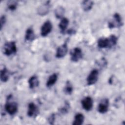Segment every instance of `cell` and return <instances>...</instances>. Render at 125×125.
Listing matches in <instances>:
<instances>
[{
  "instance_id": "obj_1",
  "label": "cell",
  "mask_w": 125,
  "mask_h": 125,
  "mask_svg": "<svg viewBox=\"0 0 125 125\" xmlns=\"http://www.w3.org/2000/svg\"><path fill=\"white\" fill-rule=\"evenodd\" d=\"M17 48L16 42L13 41L5 43L3 47V53L6 56H9L17 52Z\"/></svg>"
},
{
  "instance_id": "obj_2",
  "label": "cell",
  "mask_w": 125,
  "mask_h": 125,
  "mask_svg": "<svg viewBox=\"0 0 125 125\" xmlns=\"http://www.w3.org/2000/svg\"><path fill=\"white\" fill-rule=\"evenodd\" d=\"M123 25L122 17L118 13H115L112 18L108 21V26L109 28L112 29L115 28H119Z\"/></svg>"
},
{
  "instance_id": "obj_3",
  "label": "cell",
  "mask_w": 125,
  "mask_h": 125,
  "mask_svg": "<svg viewBox=\"0 0 125 125\" xmlns=\"http://www.w3.org/2000/svg\"><path fill=\"white\" fill-rule=\"evenodd\" d=\"M8 101H7L6 103L5 104V110L7 113H8L10 115H14L15 113H17L18 109V104L17 103L10 101V98L9 97L7 98Z\"/></svg>"
},
{
  "instance_id": "obj_4",
  "label": "cell",
  "mask_w": 125,
  "mask_h": 125,
  "mask_svg": "<svg viewBox=\"0 0 125 125\" xmlns=\"http://www.w3.org/2000/svg\"><path fill=\"white\" fill-rule=\"evenodd\" d=\"M71 60L73 62H77L83 58V52L79 47H75L70 52Z\"/></svg>"
},
{
  "instance_id": "obj_5",
  "label": "cell",
  "mask_w": 125,
  "mask_h": 125,
  "mask_svg": "<svg viewBox=\"0 0 125 125\" xmlns=\"http://www.w3.org/2000/svg\"><path fill=\"white\" fill-rule=\"evenodd\" d=\"M99 77V71L96 69H94L90 72L87 78V84L91 85L95 84L98 81Z\"/></svg>"
},
{
  "instance_id": "obj_6",
  "label": "cell",
  "mask_w": 125,
  "mask_h": 125,
  "mask_svg": "<svg viewBox=\"0 0 125 125\" xmlns=\"http://www.w3.org/2000/svg\"><path fill=\"white\" fill-rule=\"evenodd\" d=\"M52 24L50 21H46L42 25L41 28V35L42 37L47 36L52 31Z\"/></svg>"
},
{
  "instance_id": "obj_7",
  "label": "cell",
  "mask_w": 125,
  "mask_h": 125,
  "mask_svg": "<svg viewBox=\"0 0 125 125\" xmlns=\"http://www.w3.org/2000/svg\"><path fill=\"white\" fill-rule=\"evenodd\" d=\"M81 104L83 108L85 110L88 111L91 110L93 107V101L91 97L87 96L81 101Z\"/></svg>"
},
{
  "instance_id": "obj_8",
  "label": "cell",
  "mask_w": 125,
  "mask_h": 125,
  "mask_svg": "<svg viewBox=\"0 0 125 125\" xmlns=\"http://www.w3.org/2000/svg\"><path fill=\"white\" fill-rule=\"evenodd\" d=\"M108 107L109 101L107 99H104L99 104L97 107V110L101 114H104L107 112Z\"/></svg>"
},
{
  "instance_id": "obj_9",
  "label": "cell",
  "mask_w": 125,
  "mask_h": 125,
  "mask_svg": "<svg viewBox=\"0 0 125 125\" xmlns=\"http://www.w3.org/2000/svg\"><path fill=\"white\" fill-rule=\"evenodd\" d=\"M68 50L67 43H64L59 46L57 49L56 57L57 58H62L64 57L66 54Z\"/></svg>"
},
{
  "instance_id": "obj_10",
  "label": "cell",
  "mask_w": 125,
  "mask_h": 125,
  "mask_svg": "<svg viewBox=\"0 0 125 125\" xmlns=\"http://www.w3.org/2000/svg\"><path fill=\"white\" fill-rule=\"evenodd\" d=\"M39 112L37 106L33 103H30L28 105L27 115L30 117H35L38 114Z\"/></svg>"
},
{
  "instance_id": "obj_11",
  "label": "cell",
  "mask_w": 125,
  "mask_h": 125,
  "mask_svg": "<svg viewBox=\"0 0 125 125\" xmlns=\"http://www.w3.org/2000/svg\"><path fill=\"white\" fill-rule=\"evenodd\" d=\"M98 46L101 48H110L109 38H101L98 41Z\"/></svg>"
},
{
  "instance_id": "obj_12",
  "label": "cell",
  "mask_w": 125,
  "mask_h": 125,
  "mask_svg": "<svg viewBox=\"0 0 125 125\" xmlns=\"http://www.w3.org/2000/svg\"><path fill=\"white\" fill-rule=\"evenodd\" d=\"M49 1L46 2L45 3H44L39 6L37 9V13L39 15L41 16H44L46 15L49 10Z\"/></svg>"
},
{
  "instance_id": "obj_13",
  "label": "cell",
  "mask_w": 125,
  "mask_h": 125,
  "mask_svg": "<svg viewBox=\"0 0 125 125\" xmlns=\"http://www.w3.org/2000/svg\"><path fill=\"white\" fill-rule=\"evenodd\" d=\"M69 24V20L66 18H62L59 24V27L62 34H64Z\"/></svg>"
},
{
  "instance_id": "obj_14",
  "label": "cell",
  "mask_w": 125,
  "mask_h": 125,
  "mask_svg": "<svg viewBox=\"0 0 125 125\" xmlns=\"http://www.w3.org/2000/svg\"><path fill=\"white\" fill-rule=\"evenodd\" d=\"M28 82L29 83V87L30 89L36 88L39 85V81L38 77L35 75L31 76L28 80Z\"/></svg>"
},
{
  "instance_id": "obj_15",
  "label": "cell",
  "mask_w": 125,
  "mask_h": 125,
  "mask_svg": "<svg viewBox=\"0 0 125 125\" xmlns=\"http://www.w3.org/2000/svg\"><path fill=\"white\" fill-rule=\"evenodd\" d=\"M10 72L5 67L0 70V80L2 82H6L10 77Z\"/></svg>"
},
{
  "instance_id": "obj_16",
  "label": "cell",
  "mask_w": 125,
  "mask_h": 125,
  "mask_svg": "<svg viewBox=\"0 0 125 125\" xmlns=\"http://www.w3.org/2000/svg\"><path fill=\"white\" fill-rule=\"evenodd\" d=\"M57 80L58 75L56 73H53L48 77L46 83V86L47 87H50L52 86L54 84H55Z\"/></svg>"
},
{
  "instance_id": "obj_17",
  "label": "cell",
  "mask_w": 125,
  "mask_h": 125,
  "mask_svg": "<svg viewBox=\"0 0 125 125\" xmlns=\"http://www.w3.org/2000/svg\"><path fill=\"white\" fill-rule=\"evenodd\" d=\"M84 120V117L83 114L79 113L75 115L72 125H81L83 124Z\"/></svg>"
},
{
  "instance_id": "obj_18",
  "label": "cell",
  "mask_w": 125,
  "mask_h": 125,
  "mask_svg": "<svg viewBox=\"0 0 125 125\" xmlns=\"http://www.w3.org/2000/svg\"><path fill=\"white\" fill-rule=\"evenodd\" d=\"M25 39L26 41L31 42L35 39V34L32 28H28L25 32Z\"/></svg>"
},
{
  "instance_id": "obj_19",
  "label": "cell",
  "mask_w": 125,
  "mask_h": 125,
  "mask_svg": "<svg viewBox=\"0 0 125 125\" xmlns=\"http://www.w3.org/2000/svg\"><path fill=\"white\" fill-rule=\"evenodd\" d=\"M93 5L94 3L91 0H84L82 3V8L85 11H88L90 10Z\"/></svg>"
},
{
  "instance_id": "obj_20",
  "label": "cell",
  "mask_w": 125,
  "mask_h": 125,
  "mask_svg": "<svg viewBox=\"0 0 125 125\" xmlns=\"http://www.w3.org/2000/svg\"><path fill=\"white\" fill-rule=\"evenodd\" d=\"M65 13V10L62 6H59L54 11V14L57 19H62Z\"/></svg>"
},
{
  "instance_id": "obj_21",
  "label": "cell",
  "mask_w": 125,
  "mask_h": 125,
  "mask_svg": "<svg viewBox=\"0 0 125 125\" xmlns=\"http://www.w3.org/2000/svg\"><path fill=\"white\" fill-rule=\"evenodd\" d=\"M73 87L72 84L70 83V81H67L66 82L65 85L63 89V91L65 94L67 95H71L73 92Z\"/></svg>"
},
{
  "instance_id": "obj_22",
  "label": "cell",
  "mask_w": 125,
  "mask_h": 125,
  "mask_svg": "<svg viewBox=\"0 0 125 125\" xmlns=\"http://www.w3.org/2000/svg\"><path fill=\"white\" fill-rule=\"evenodd\" d=\"M18 6V2L15 0L9 1L7 3L8 8L11 11H14L16 9Z\"/></svg>"
},
{
  "instance_id": "obj_23",
  "label": "cell",
  "mask_w": 125,
  "mask_h": 125,
  "mask_svg": "<svg viewBox=\"0 0 125 125\" xmlns=\"http://www.w3.org/2000/svg\"><path fill=\"white\" fill-rule=\"evenodd\" d=\"M108 38H109V39L110 41V46L111 48V47L114 46L117 44V41H118V38L114 35H112Z\"/></svg>"
},
{
  "instance_id": "obj_24",
  "label": "cell",
  "mask_w": 125,
  "mask_h": 125,
  "mask_svg": "<svg viewBox=\"0 0 125 125\" xmlns=\"http://www.w3.org/2000/svg\"><path fill=\"white\" fill-rule=\"evenodd\" d=\"M69 108H70L69 104L67 102H65V103L64 104V105L60 109L59 111L62 114H66L68 112V110H69Z\"/></svg>"
},
{
  "instance_id": "obj_25",
  "label": "cell",
  "mask_w": 125,
  "mask_h": 125,
  "mask_svg": "<svg viewBox=\"0 0 125 125\" xmlns=\"http://www.w3.org/2000/svg\"><path fill=\"white\" fill-rule=\"evenodd\" d=\"M6 21V17L5 15H2L0 17V30H2V28L4 26L5 22Z\"/></svg>"
},
{
  "instance_id": "obj_26",
  "label": "cell",
  "mask_w": 125,
  "mask_h": 125,
  "mask_svg": "<svg viewBox=\"0 0 125 125\" xmlns=\"http://www.w3.org/2000/svg\"><path fill=\"white\" fill-rule=\"evenodd\" d=\"M55 115L54 114H52L50 115V116L48 118V122L50 124H53L54 122L55 119Z\"/></svg>"
},
{
  "instance_id": "obj_27",
  "label": "cell",
  "mask_w": 125,
  "mask_h": 125,
  "mask_svg": "<svg viewBox=\"0 0 125 125\" xmlns=\"http://www.w3.org/2000/svg\"><path fill=\"white\" fill-rule=\"evenodd\" d=\"M67 34H70V35H72L74 33V31L72 29H69L67 31Z\"/></svg>"
}]
</instances>
